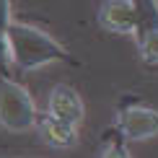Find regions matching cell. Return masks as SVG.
<instances>
[{
	"label": "cell",
	"mask_w": 158,
	"mask_h": 158,
	"mask_svg": "<svg viewBox=\"0 0 158 158\" xmlns=\"http://www.w3.org/2000/svg\"><path fill=\"white\" fill-rule=\"evenodd\" d=\"M98 23L109 34H132L135 0H104L98 8Z\"/></svg>",
	"instance_id": "5"
},
{
	"label": "cell",
	"mask_w": 158,
	"mask_h": 158,
	"mask_svg": "<svg viewBox=\"0 0 158 158\" xmlns=\"http://www.w3.org/2000/svg\"><path fill=\"white\" fill-rule=\"evenodd\" d=\"M98 158H132L127 150V137H124L119 130H111V132H106V137H104V148H101V156Z\"/></svg>",
	"instance_id": "8"
},
{
	"label": "cell",
	"mask_w": 158,
	"mask_h": 158,
	"mask_svg": "<svg viewBox=\"0 0 158 158\" xmlns=\"http://www.w3.org/2000/svg\"><path fill=\"white\" fill-rule=\"evenodd\" d=\"M8 39H10V52H13V65L23 73L44 68V65H55V62H73L68 49L55 36H49L47 31L36 29L31 23L13 21L8 29Z\"/></svg>",
	"instance_id": "1"
},
{
	"label": "cell",
	"mask_w": 158,
	"mask_h": 158,
	"mask_svg": "<svg viewBox=\"0 0 158 158\" xmlns=\"http://www.w3.org/2000/svg\"><path fill=\"white\" fill-rule=\"evenodd\" d=\"M158 31V0H135V42H145Z\"/></svg>",
	"instance_id": "7"
},
{
	"label": "cell",
	"mask_w": 158,
	"mask_h": 158,
	"mask_svg": "<svg viewBox=\"0 0 158 158\" xmlns=\"http://www.w3.org/2000/svg\"><path fill=\"white\" fill-rule=\"evenodd\" d=\"M137 49H140V57H143V62H145V68H156L158 65V31L150 34L145 42H140Z\"/></svg>",
	"instance_id": "9"
},
{
	"label": "cell",
	"mask_w": 158,
	"mask_h": 158,
	"mask_svg": "<svg viewBox=\"0 0 158 158\" xmlns=\"http://www.w3.org/2000/svg\"><path fill=\"white\" fill-rule=\"evenodd\" d=\"M127 140H148L158 135V109L143 104L135 96H124L117 106V124Z\"/></svg>",
	"instance_id": "3"
},
{
	"label": "cell",
	"mask_w": 158,
	"mask_h": 158,
	"mask_svg": "<svg viewBox=\"0 0 158 158\" xmlns=\"http://www.w3.org/2000/svg\"><path fill=\"white\" fill-rule=\"evenodd\" d=\"M36 130L42 135V140L47 145H52V148H73V145H78V127L57 119V117H52L49 111L36 117Z\"/></svg>",
	"instance_id": "6"
},
{
	"label": "cell",
	"mask_w": 158,
	"mask_h": 158,
	"mask_svg": "<svg viewBox=\"0 0 158 158\" xmlns=\"http://www.w3.org/2000/svg\"><path fill=\"white\" fill-rule=\"evenodd\" d=\"M13 23L10 16V0H0V31H8Z\"/></svg>",
	"instance_id": "11"
},
{
	"label": "cell",
	"mask_w": 158,
	"mask_h": 158,
	"mask_svg": "<svg viewBox=\"0 0 158 158\" xmlns=\"http://www.w3.org/2000/svg\"><path fill=\"white\" fill-rule=\"evenodd\" d=\"M47 111L52 117H57V119L73 124V127H78V124L83 122V117H85V106H83L81 94L68 83H57L55 88L49 91Z\"/></svg>",
	"instance_id": "4"
},
{
	"label": "cell",
	"mask_w": 158,
	"mask_h": 158,
	"mask_svg": "<svg viewBox=\"0 0 158 158\" xmlns=\"http://www.w3.org/2000/svg\"><path fill=\"white\" fill-rule=\"evenodd\" d=\"M150 70H153V73H158V65H156V68H150Z\"/></svg>",
	"instance_id": "12"
},
{
	"label": "cell",
	"mask_w": 158,
	"mask_h": 158,
	"mask_svg": "<svg viewBox=\"0 0 158 158\" xmlns=\"http://www.w3.org/2000/svg\"><path fill=\"white\" fill-rule=\"evenodd\" d=\"M34 96L8 73H0V124L10 132H26L36 127Z\"/></svg>",
	"instance_id": "2"
},
{
	"label": "cell",
	"mask_w": 158,
	"mask_h": 158,
	"mask_svg": "<svg viewBox=\"0 0 158 158\" xmlns=\"http://www.w3.org/2000/svg\"><path fill=\"white\" fill-rule=\"evenodd\" d=\"M10 68H13L10 39H8V31H0V73H10Z\"/></svg>",
	"instance_id": "10"
}]
</instances>
